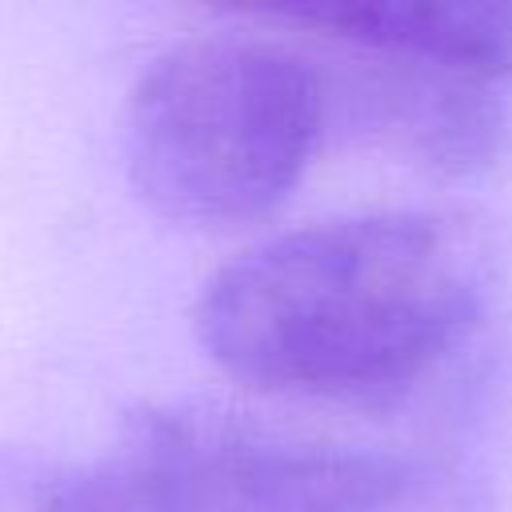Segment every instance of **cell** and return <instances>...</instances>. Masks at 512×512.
<instances>
[{
	"mask_svg": "<svg viewBox=\"0 0 512 512\" xmlns=\"http://www.w3.org/2000/svg\"><path fill=\"white\" fill-rule=\"evenodd\" d=\"M328 76L292 44L220 28L164 48L132 84L124 164L140 200L192 228L276 212L328 120Z\"/></svg>",
	"mask_w": 512,
	"mask_h": 512,
	"instance_id": "cell-2",
	"label": "cell"
},
{
	"mask_svg": "<svg viewBox=\"0 0 512 512\" xmlns=\"http://www.w3.org/2000/svg\"><path fill=\"white\" fill-rule=\"evenodd\" d=\"M40 512H96V508H88V504H76L72 496H64V492H60V496H56L48 508H40Z\"/></svg>",
	"mask_w": 512,
	"mask_h": 512,
	"instance_id": "cell-6",
	"label": "cell"
},
{
	"mask_svg": "<svg viewBox=\"0 0 512 512\" xmlns=\"http://www.w3.org/2000/svg\"><path fill=\"white\" fill-rule=\"evenodd\" d=\"M488 236L452 212H372L260 240L204 280L200 348L232 380L300 400L412 388L480 324Z\"/></svg>",
	"mask_w": 512,
	"mask_h": 512,
	"instance_id": "cell-1",
	"label": "cell"
},
{
	"mask_svg": "<svg viewBox=\"0 0 512 512\" xmlns=\"http://www.w3.org/2000/svg\"><path fill=\"white\" fill-rule=\"evenodd\" d=\"M64 496L96 512H476L464 476L432 456L308 444L192 408L140 416Z\"/></svg>",
	"mask_w": 512,
	"mask_h": 512,
	"instance_id": "cell-3",
	"label": "cell"
},
{
	"mask_svg": "<svg viewBox=\"0 0 512 512\" xmlns=\"http://www.w3.org/2000/svg\"><path fill=\"white\" fill-rule=\"evenodd\" d=\"M352 56V104L396 152L444 172L484 168L500 152L504 108L492 96V84L396 56L356 48Z\"/></svg>",
	"mask_w": 512,
	"mask_h": 512,
	"instance_id": "cell-4",
	"label": "cell"
},
{
	"mask_svg": "<svg viewBox=\"0 0 512 512\" xmlns=\"http://www.w3.org/2000/svg\"><path fill=\"white\" fill-rule=\"evenodd\" d=\"M356 52L396 56L480 84L512 80V0H420V4H320L268 12Z\"/></svg>",
	"mask_w": 512,
	"mask_h": 512,
	"instance_id": "cell-5",
	"label": "cell"
}]
</instances>
